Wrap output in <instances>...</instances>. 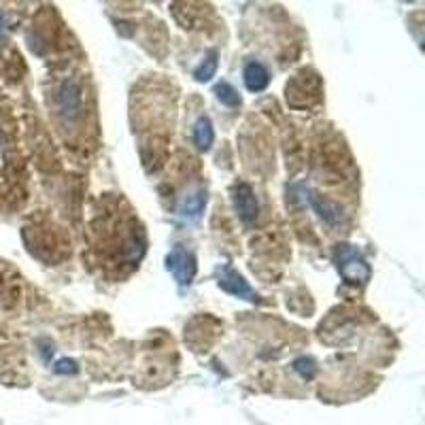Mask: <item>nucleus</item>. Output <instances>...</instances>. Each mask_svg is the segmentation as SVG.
I'll return each instance as SVG.
<instances>
[{
  "label": "nucleus",
  "mask_w": 425,
  "mask_h": 425,
  "mask_svg": "<svg viewBox=\"0 0 425 425\" xmlns=\"http://www.w3.org/2000/svg\"><path fill=\"white\" fill-rule=\"evenodd\" d=\"M334 260L338 266V272L342 274V278L347 283H353V285H364V283L370 281L372 270L368 260L351 244H338L334 249Z\"/></svg>",
  "instance_id": "f257e3e1"
},
{
  "label": "nucleus",
  "mask_w": 425,
  "mask_h": 425,
  "mask_svg": "<svg viewBox=\"0 0 425 425\" xmlns=\"http://www.w3.org/2000/svg\"><path fill=\"white\" fill-rule=\"evenodd\" d=\"M56 102H58V113L66 124H73V122L81 119V115H83V88H81V81L68 77L60 85Z\"/></svg>",
  "instance_id": "f03ea898"
},
{
  "label": "nucleus",
  "mask_w": 425,
  "mask_h": 425,
  "mask_svg": "<svg viewBox=\"0 0 425 425\" xmlns=\"http://www.w3.org/2000/svg\"><path fill=\"white\" fill-rule=\"evenodd\" d=\"M217 283H219V288L224 292H228L230 296H236V298H242V300H258V294L251 290L249 283L244 281L242 274H238L232 266L224 264L217 268Z\"/></svg>",
  "instance_id": "7ed1b4c3"
},
{
  "label": "nucleus",
  "mask_w": 425,
  "mask_h": 425,
  "mask_svg": "<svg viewBox=\"0 0 425 425\" xmlns=\"http://www.w3.org/2000/svg\"><path fill=\"white\" fill-rule=\"evenodd\" d=\"M232 200H234V208L236 215L240 217L242 224H253L260 215V202L256 198V192L251 190V185L247 183H238L232 192Z\"/></svg>",
  "instance_id": "20e7f679"
},
{
  "label": "nucleus",
  "mask_w": 425,
  "mask_h": 425,
  "mask_svg": "<svg viewBox=\"0 0 425 425\" xmlns=\"http://www.w3.org/2000/svg\"><path fill=\"white\" fill-rule=\"evenodd\" d=\"M166 268L181 285H190L196 274V258L190 251H185L183 247H174L170 256L166 258Z\"/></svg>",
  "instance_id": "39448f33"
},
{
  "label": "nucleus",
  "mask_w": 425,
  "mask_h": 425,
  "mask_svg": "<svg viewBox=\"0 0 425 425\" xmlns=\"http://www.w3.org/2000/svg\"><path fill=\"white\" fill-rule=\"evenodd\" d=\"M308 196V202H310V206L315 208V212L319 217H322L328 226H338V224H342L344 222V212H342V208L338 206V204H334V202H330V200H326L324 196H319L317 192H312V190H304Z\"/></svg>",
  "instance_id": "423d86ee"
},
{
  "label": "nucleus",
  "mask_w": 425,
  "mask_h": 425,
  "mask_svg": "<svg viewBox=\"0 0 425 425\" xmlns=\"http://www.w3.org/2000/svg\"><path fill=\"white\" fill-rule=\"evenodd\" d=\"M242 79H244V85L249 92H264L270 83V73L268 68L260 62H249L242 70Z\"/></svg>",
  "instance_id": "0eeeda50"
},
{
  "label": "nucleus",
  "mask_w": 425,
  "mask_h": 425,
  "mask_svg": "<svg viewBox=\"0 0 425 425\" xmlns=\"http://www.w3.org/2000/svg\"><path fill=\"white\" fill-rule=\"evenodd\" d=\"M206 206V190H196L192 194H188L181 204H179V212L185 219H198L202 215V210Z\"/></svg>",
  "instance_id": "6e6552de"
},
{
  "label": "nucleus",
  "mask_w": 425,
  "mask_h": 425,
  "mask_svg": "<svg viewBox=\"0 0 425 425\" xmlns=\"http://www.w3.org/2000/svg\"><path fill=\"white\" fill-rule=\"evenodd\" d=\"M212 140H215V130H212L210 119L204 115L194 126V143H196V147L200 151H208L210 145H212Z\"/></svg>",
  "instance_id": "1a4fd4ad"
},
{
  "label": "nucleus",
  "mask_w": 425,
  "mask_h": 425,
  "mask_svg": "<svg viewBox=\"0 0 425 425\" xmlns=\"http://www.w3.org/2000/svg\"><path fill=\"white\" fill-rule=\"evenodd\" d=\"M219 56H217V51H210L206 58H204V62H200V66L194 70V77H196V81H200V83H206V81H210L212 77H215V73H217V66H219V60H217Z\"/></svg>",
  "instance_id": "9d476101"
},
{
  "label": "nucleus",
  "mask_w": 425,
  "mask_h": 425,
  "mask_svg": "<svg viewBox=\"0 0 425 425\" xmlns=\"http://www.w3.org/2000/svg\"><path fill=\"white\" fill-rule=\"evenodd\" d=\"M215 96L226 106H238L240 104V94L228 81H222V83L215 85Z\"/></svg>",
  "instance_id": "9b49d317"
},
{
  "label": "nucleus",
  "mask_w": 425,
  "mask_h": 425,
  "mask_svg": "<svg viewBox=\"0 0 425 425\" xmlns=\"http://www.w3.org/2000/svg\"><path fill=\"white\" fill-rule=\"evenodd\" d=\"M294 370H296L302 378L310 381V378L317 374V364H315V360H310V358H298V360L294 362Z\"/></svg>",
  "instance_id": "f8f14e48"
},
{
  "label": "nucleus",
  "mask_w": 425,
  "mask_h": 425,
  "mask_svg": "<svg viewBox=\"0 0 425 425\" xmlns=\"http://www.w3.org/2000/svg\"><path fill=\"white\" fill-rule=\"evenodd\" d=\"M53 370H56L58 374H75V372L79 370V366H77L75 360H60Z\"/></svg>",
  "instance_id": "ddd939ff"
},
{
  "label": "nucleus",
  "mask_w": 425,
  "mask_h": 425,
  "mask_svg": "<svg viewBox=\"0 0 425 425\" xmlns=\"http://www.w3.org/2000/svg\"><path fill=\"white\" fill-rule=\"evenodd\" d=\"M5 37H7V17L3 11H0V41H3Z\"/></svg>",
  "instance_id": "4468645a"
}]
</instances>
